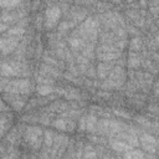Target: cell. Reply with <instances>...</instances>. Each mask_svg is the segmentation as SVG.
<instances>
[{
  "mask_svg": "<svg viewBox=\"0 0 159 159\" xmlns=\"http://www.w3.org/2000/svg\"><path fill=\"white\" fill-rule=\"evenodd\" d=\"M2 89L5 92H10V93H29L30 92V83L26 80H17V81H11V82H6V84L2 87Z\"/></svg>",
  "mask_w": 159,
  "mask_h": 159,
  "instance_id": "obj_1",
  "label": "cell"
},
{
  "mask_svg": "<svg viewBox=\"0 0 159 159\" xmlns=\"http://www.w3.org/2000/svg\"><path fill=\"white\" fill-rule=\"evenodd\" d=\"M61 16V9L58 6H51L46 10V14H45V25L47 29H51L53 27L58 19Z\"/></svg>",
  "mask_w": 159,
  "mask_h": 159,
  "instance_id": "obj_2",
  "label": "cell"
},
{
  "mask_svg": "<svg viewBox=\"0 0 159 159\" xmlns=\"http://www.w3.org/2000/svg\"><path fill=\"white\" fill-rule=\"evenodd\" d=\"M40 137H41V130L39 128H35V127H31L27 129L26 132V138L29 140V143L34 147H37L39 143H40Z\"/></svg>",
  "mask_w": 159,
  "mask_h": 159,
  "instance_id": "obj_3",
  "label": "cell"
},
{
  "mask_svg": "<svg viewBox=\"0 0 159 159\" xmlns=\"http://www.w3.org/2000/svg\"><path fill=\"white\" fill-rule=\"evenodd\" d=\"M16 46H17V41L16 40H12V39H1L0 40V50L4 53L11 52Z\"/></svg>",
  "mask_w": 159,
  "mask_h": 159,
  "instance_id": "obj_4",
  "label": "cell"
},
{
  "mask_svg": "<svg viewBox=\"0 0 159 159\" xmlns=\"http://www.w3.org/2000/svg\"><path fill=\"white\" fill-rule=\"evenodd\" d=\"M142 143L147 150H154V148L157 147V140L153 137H150L149 134H144L142 137Z\"/></svg>",
  "mask_w": 159,
  "mask_h": 159,
  "instance_id": "obj_5",
  "label": "cell"
},
{
  "mask_svg": "<svg viewBox=\"0 0 159 159\" xmlns=\"http://www.w3.org/2000/svg\"><path fill=\"white\" fill-rule=\"evenodd\" d=\"M109 72H111V66L108 63H101L98 66V75H99V77L104 78V77H107V75H109Z\"/></svg>",
  "mask_w": 159,
  "mask_h": 159,
  "instance_id": "obj_6",
  "label": "cell"
},
{
  "mask_svg": "<svg viewBox=\"0 0 159 159\" xmlns=\"http://www.w3.org/2000/svg\"><path fill=\"white\" fill-rule=\"evenodd\" d=\"M112 148L114 150H130L132 145L123 143V142H114V143H112Z\"/></svg>",
  "mask_w": 159,
  "mask_h": 159,
  "instance_id": "obj_7",
  "label": "cell"
},
{
  "mask_svg": "<svg viewBox=\"0 0 159 159\" xmlns=\"http://www.w3.org/2000/svg\"><path fill=\"white\" fill-rule=\"evenodd\" d=\"M37 92L42 96H46V94H50L51 92H53V88L50 86V84H42L37 88Z\"/></svg>",
  "mask_w": 159,
  "mask_h": 159,
  "instance_id": "obj_8",
  "label": "cell"
},
{
  "mask_svg": "<svg viewBox=\"0 0 159 159\" xmlns=\"http://www.w3.org/2000/svg\"><path fill=\"white\" fill-rule=\"evenodd\" d=\"M20 0H0V6L2 7H14L19 4Z\"/></svg>",
  "mask_w": 159,
  "mask_h": 159,
  "instance_id": "obj_9",
  "label": "cell"
},
{
  "mask_svg": "<svg viewBox=\"0 0 159 159\" xmlns=\"http://www.w3.org/2000/svg\"><path fill=\"white\" fill-rule=\"evenodd\" d=\"M96 123H97V119L94 117H88V119H86V124H87V129L93 132L94 128H96Z\"/></svg>",
  "mask_w": 159,
  "mask_h": 159,
  "instance_id": "obj_10",
  "label": "cell"
},
{
  "mask_svg": "<svg viewBox=\"0 0 159 159\" xmlns=\"http://www.w3.org/2000/svg\"><path fill=\"white\" fill-rule=\"evenodd\" d=\"M22 34H24V29H22V27H20V26L12 27V29H10V30L7 31V35H9V36H14V35L20 36V35H22Z\"/></svg>",
  "mask_w": 159,
  "mask_h": 159,
  "instance_id": "obj_11",
  "label": "cell"
},
{
  "mask_svg": "<svg viewBox=\"0 0 159 159\" xmlns=\"http://www.w3.org/2000/svg\"><path fill=\"white\" fill-rule=\"evenodd\" d=\"M129 58H130V61H129V66L130 67H137V66H139V57L135 55V53H130L129 55Z\"/></svg>",
  "mask_w": 159,
  "mask_h": 159,
  "instance_id": "obj_12",
  "label": "cell"
},
{
  "mask_svg": "<svg viewBox=\"0 0 159 159\" xmlns=\"http://www.w3.org/2000/svg\"><path fill=\"white\" fill-rule=\"evenodd\" d=\"M53 125H55L56 128H58V129L67 130V120H65V119H57V120L53 123Z\"/></svg>",
  "mask_w": 159,
  "mask_h": 159,
  "instance_id": "obj_13",
  "label": "cell"
},
{
  "mask_svg": "<svg viewBox=\"0 0 159 159\" xmlns=\"http://www.w3.org/2000/svg\"><path fill=\"white\" fill-rule=\"evenodd\" d=\"M124 157H127V158H143L144 154L140 153L139 150H134V152H129V153L124 154Z\"/></svg>",
  "mask_w": 159,
  "mask_h": 159,
  "instance_id": "obj_14",
  "label": "cell"
},
{
  "mask_svg": "<svg viewBox=\"0 0 159 159\" xmlns=\"http://www.w3.org/2000/svg\"><path fill=\"white\" fill-rule=\"evenodd\" d=\"M45 142H46V145H51L52 142H53V134L51 132H46L45 133Z\"/></svg>",
  "mask_w": 159,
  "mask_h": 159,
  "instance_id": "obj_15",
  "label": "cell"
},
{
  "mask_svg": "<svg viewBox=\"0 0 159 159\" xmlns=\"http://www.w3.org/2000/svg\"><path fill=\"white\" fill-rule=\"evenodd\" d=\"M132 48H133V50H138V48H139V42H138V40H133V41H132Z\"/></svg>",
  "mask_w": 159,
  "mask_h": 159,
  "instance_id": "obj_16",
  "label": "cell"
},
{
  "mask_svg": "<svg viewBox=\"0 0 159 159\" xmlns=\"http://www.w3.org/2000/svg\"><path fill=\"white\" fill-rule=\"evenodd\" d=\"M129 1H133V0H129Z\"/></svg>",
  "mask_w": 159,
  "mask_h": 159,
  "instance_id": "obj_17",
  "label": "cell"
}]
</instances>
